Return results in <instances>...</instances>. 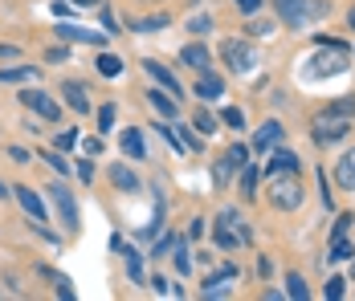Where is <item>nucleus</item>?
<instances>
[{"instance_id": "obj_1", "label": "nucleus", "mask_w": 355, "mask_h": 301, "mask_svg": "<svg viewBox=\"0 0 355 301\" xmlns=\"http://www.w3.org/2000/svg\"><path fill=\"white\" fill-rule=\"evenodd\" d=\"M274 8H278L282 25H294V29H306V25H315L331 12L327 0H274Z\"/></svg>"}, {"instance_id": "obj_2", "label": "nucleus", "mask_w": 355, "mask_h": 301, "mask_svg": "<svg viewBox=\"0 0 355 301\" xmlns=\"http://www.w3.org/2000/svg\"><path fill=\"white\" fill-rule=\"evenodd\" d=\"M274 188H270V203L278 212H294L302 203V183H298V171H286V175H270Z\"/></svg>"}, {"instance_id": "obj_3", "label": "nucleus", "mask_w": 355, "mask_h": 301, "mask_svg": "<svg viewBox=\"0 0 355 301\" xmlns=\"http://www.w3.org/2000/svg\"><path fill=\"white\" fill-rule=\"evenodd\" d=\"M220 57H225V66L233 69V73H249V69L257 66V53H253V45H249V41H237V37H225V45H220Z\"/></svg>"}, {"instance_id": "obj_4", "label": "nucleus", "mask_w": 355, "mask_h": 301, "mask_svg": "<svg viewBox=\"0 0 355 301\" xmlns=\"http://www.w3.org/2000/svg\"><path fill=\"white\" fill-rule=\"evenodd\" d=\"M343 69H347V45L343 49H331V57H327V49H322L319 57H311L306 62V77H335Z\"/></svg>"}, {"instance_id": "obj_5", "label": "nucleus", "mask_w": 355, "mask_h": 301, "mask_svg": "<svg viewBox=\"0 0 355 301\" xmlns=\"http://www.w3.org/2000/svg\"><path fill=\"white\" fill-rule=\"evenodd\" d=\"M347 131H352V118H331V114H319V122H315V143H319V147L339 143Z\"/></svg>"}, {"instance_id": "obj_6", "label": "nucleus", "mask_w": 355, "mask_h": 301, "mask_svg": "<svg viewBox=\"0 0 355 301\" xmlns=\"http://www.w3.org/2000/svg\"><path fill=\"white\" fill-rule=\"evenodd\" d=\"M21 102L29 106V110H37L45 122H58L62 118V110H58V102L49 98V94H41V90H21Z\"/></svg>"}, {"instance_id": "obj_7", "label": "nucleus", "mask_w": 355, "mask_h": 301, "mask_svg": "<svg viewBox=\"0 0 355 301\" xmlns=\"http://www.w3.org/2000/svg\"><path fill=\"white\" fill-rule=\"evenodd\" d=\"M12 196L21 200L25 216H29L33 224H45V220H49V216H45V203H41V196H37V192L29 188V183H17V188H12Z\"/></svg>"}, {"instance_id": "obj_8", "label": "nucleus", "mask_w": 355, "mask_h": 301, "mask_svg": "<svg viewBox=\"0 0 355 301\" xmlns=\"http://www.w3.org/2000/svg\"><path fill=\"white\" fill-rule=\"evenodd\" d=\"M49 196H53V203H58V212H62V220H66V228H78V203H73V196L66 192V183H53L49 188Z\"/></svg>"}, {"instance_id": "obj_9", "label": "nucleus", "mask_w": 355, "mask_h": 301, "mask_svg": "<svg viewBox=\"0 0 355 301\" xmlns=\"http://www.w3.org/2000/svg\"><path fill=\"white\" fill-rule=\"evenodd\" d=\"M58 37L62 41H78V45H103L107 41L98 29H86V25H58Z\"/></svg>"}, {"instance_id": "obj_10", "label": "nucleus", "mask_w": 355, "mask_h": 301, "mask_svg": "<svg viewBox=\"0 0 355 301\" xmlns=\"http://www.w3.org/2000/svg\"><path fill=\"white\" fill-rule=\"evenodd\" d=\"M229 281H237V265L216 268L213 277L205 281V298H225V293H229Z\"/></svg>"}, {"instance_id": "obj_11", "label": "nucleus", "mask_w": 355, "mask_h": 301, "mask_svg": "<svg viewBox=\"0 0 355 301\" xmlns=\"http://www.w3.org/2000/svg\"><path fill=\"white\" fill-rule=\"evenodd\" d=\"M278 143H282V122H266L261 131L253 134V151H261V155H270Z\"/></svg>"}, {"instance_id": "obj_12", "label": "nucleus", "mask_w": 355, "mask_h": 301, "mask_svg": "<svg viewBox=\"0 0 355 301\" xmlns=\"http://www.w3.org/2000/svg\"><path fill=\"white\" fill-rule=\"evenodd\" d=\"M143 69H147V73H151V77H155V82H159L172 98H176V94H184V90H180V82H176V73H172V69H164L155 57H147V62H143Z\"/></svg>"}, {"instance_id": "obj_13", "label": "nucleus", "mask_w": 355, "mask_h": 301, "mask_svg": "<svg viewBox=\"0 0 355 301\" xmlns=\"http://www.w3.org/2000/svg\"><path fill=\"white\" fill-rule=\"evenodd\" d=\"M110 183H114L119 192H139V188H143L139 175L127 167V163H114V167H110Z\"/></svg>"}, {"instance_id": "obj_14", "label": "nucleus", "mask_w": 355, "mask_h": 301, "mask_svg": "<svg viewBox=\"0 0 355 301\" xmlns=\"http://www.w3.org/2000/svg\"><path fill=\"white\" fill-rule=\"evenodd\" d=\"M192 90H196V98L213 102V98H220V90H225V86H220V77H216V73H209V69H205V73H200V82H196Z\"/></svg>"}, {"instance_id": "obj_15", "label": "nucleus", "mask_w": 355, "mask_h": 301, "mask_svg": "<svg viewBox=\"0 0 355 301\" xmlns=\"http://www.w3.org/2000/svg\"><path fill=\"white\" fill-rule=\"evenodd\" d=\"M147 102H151V106H155L164 118H172V122H176L180 106H176V98H172V94H164V90H147Z\"/></svg>"}, {"instance_id": "obj_16", "label": "nucleus", "mask_w": 355, "mask_h": 301, "mask_svg": "<svg viewBox=\"0 0 355 301\" xmlns=\"http://www.w3.org/2000/svg\"><path fill=\"white\" fill-rule=\"evenodd\" d=\"M180 57H184V66L200 69V73L209 69V49H205V45H196V41H192V45H184V49H180Z\"/></svg>"}, {"instance_id": "obj_17", "label": "nucleus", "mask_w": 355, "mask_h": 301, "mask_svg": "<svg viewBox=\"0 0 355 301\" xmlns=\"http://www.w3.org/2000/svg\"><path fill=\"white\" fill-rule=\"evenodd\" d=\"M119 143H123V151H127L131 159H147V147H143V131H139V127L123 131V138H119Z\"/></svg>"}, {"instance_id": "obj_18", "label": "nucleus", "mask_w": 355, "mask_h": 301, "mask_svg": "<svg viewBox=\"0 0 355 301\" xmlns=\"http://www.w3.org/2000/svg\"><path fill=\"white\" fill-rule=\"evenodd\" d=\"M286 171H298V155H290V151H274V159H270V167H266V175H286Z\"/></svg>"}, {"instance_id": "obj_19", "label": "nucleus", "mask_w": 355, "mask_h": 301, "mask_svg": "<svg viewBox=\"0 0 355 301\" xmlns=\"http://www.w3.org/2000/svg\"><path fill=\"white\" fill-rule=\"evenodd\" d=\"M335 179H339V188H352L355 192V147L339 159V167H335Z\"/></svg>"}, {"instance_id": "obj_20", "label": "nucleus", "mask_w": 355, "mask_h": 301, "mask_svg": "<svg viewBox=\"0 0 355 301\" xmlns=\"http://www.w3.org/2000/svg\"><path fill=\"white\" fill-rule=\"evenodd\" d=\"M62 90H66V102H70V110H78V114H86V110H90V102H86V94H82V86H78V82H66Z\"/></svg>"}, {"instance_id": "obj_21", "label": "nucleus", "mask_w": 355, "mask_h": 301, "mask_svg": "<svg viewBox=\"0 0 355 301\" xmlns=\"http://www.w3.org/2000/svg\"><path fill=\"white\" fill-rule=\"evenodd\" d=\"M0 82H37V69L33 66H17V69H0Z\"/></svg>"}, {"instance_id": "obj_22", "label": "nucleus", "mask_w": 355, "mask_h": 301, "mask_svg": "<svg viewBox=\"0 0 355 301\" xmlns=\"http://www.w3.org/2000/svg\"><path fill=\"white\" fill-rule=\"evenodd\" d=\"M237 244H241V236L233 232V224H225V220H220V228H216V248H229V253H233Z\"/></svg>"}, {"instance_id": "obj_23", "label": "nucleus", "mask_w": 355, "mask_h": 301, "mask_svg": "<svg viewBox=\"0 0 355 301\" xmlns=\"http://www.w3.org/2000/svg\"><path fill=\"white\" fill-rule=\"evenodd\" d=\"M322 114H331V118H355V98H339V102H331Z\"/></svg>"}, {"instance_id": "obj_24", "label": "nucleus", "mask_w": 355, "mask_h": 301, "mask_svg": "<svg viewBox=\"0 0 355 301\" xmlns=\"http://www.w3.org/2000/svg\"><path fill=\"white\" fill-rule=\"evenodd\" d=\"M286 293H290L294 301H306V298H311V289H306V281H302V277H294V273L286 277Z\"/></svg>"}, {"instance_id": "obj_25", "label": "nucleus", "mask_w": 355, "mask_h": 301, "mask_svg": "<svg viewBox=\"0 0 355 301\" xmlns=\"http://www.w3.org/2000/svg\"><path fill=\"white\" fill-rule=\"evenodd\" d=\"M98 73H103V77H119V73H123V62H119L114 53H103V57H98Z\"/></svg>"}, {"instance_id": "obj_26", "label": "nucleus", "mask_w": 355, "mask_h": 301, "mask_svg": "<svg viewBox=\"0 0 355 301\" xmlns=\"http://www.w3.org/2000/svg\"><path fill=\"white\" fill-rule=\"evenodd\" d=\"M220 122H229L233 131H241V127H245V114H241L237 106H225V110H220Z\"/></svg>"}, {"instance_id": "obj_27", "label": "nucleus", "mask_w": 355, "mask_h": 301, "mask_svg": "<svg viewBox=\"0 0 355 301\" xmlns=\"http://www.w3.org/2000/svg\"><path fill=\"white\" fill-rule=\"evenodd\" d=\"M327 257H331V261H347V257H352V244H347L343 236H335V240H331V253H327Z\"/></svg>"}, {"instance_id": "obj_28", "label": "nucleus", "mask_w": 355, "mask_h": 301, "mask_svg": "<svg viewBox=\"0 0 355 301\" xmlns=\"http://www.w3.org/2000/svg\"><path fill=\"white\" fill-rule=\"evenodd\" d=\"M233 171H237V167H233V163H229V159H220V163H216V167H213V179H216V188H225V183H229V175H233Z\"/></svg>"}, {"instance_id": "obj_29", "label": "nucleus", "mask_w": 355, "mask_h": 301, "mask_svg": "<svg viewBox=\"0 0 355 301\" xmlns=\"http://www.w3.org/2000/svg\"><path fill=\"white\" fill-rule=\"evenodd\" d=\"M241 192H245V196H257V167L241 171Z\"/></svg>"}, {"instance_id": "obj_30", "label": "nucleus", "mask_w": 355, "mask_h": 301, "mask_svg": "<svg viewBox=\"0 0 355 301\" xmlns=\"http://www.w3.org/2000/svg\"><path fill=\"white\" fill-rule=\"evenodd\" d=\"M127 273H131V281H143V257L139 253H127Z\"/></svg>"}, {"instance_id": "obj_31", "label": "nucleus", "mask_w": 355, "mask_h": 301, "mask_svg": "<svg viewBox=\"0 0 355 301\" xmlns=\"http://www.w3.org/2000/svg\"><path fill=\"white\" fill-rule=\"evenodd\" d=\"M45 163L53 171H62V175H70V163H66V155H58V151H45Z\"/></svg>"}, {"instance_id": "obj_32", "label": "nucleus", "mask_w": 355, "mask_h": 301, "mask_svg": "<svg viewBox=\"0 0 355 301\" xmlns=\"http://www.w3.org/2000/svg\"><path fill=\"white\" fill-rule=\"evenodd\" d=\"M188 29H192V33H209V29H213V17H205V12H196V17L188 21Z\"/></svg>"}, {"instance_id": "obj_33", "label": "nucleus", "mask_w": 355, "mask_h": 301, "mask_svg": "<svg viewBox=\"0 0 355 301\" xmlns=\"http://www.w3.org/2000/svg\"><path fill=\"white\" fill-rule=\"evenodd\" d=\"M192 122H196V131H200V134H213L216 131V118H213V114H205V110H200Z\"/></svg>"}, {"instance_id": "obj_34", "label": "nucleus", "mask_w": 355, "mask_h": 301, "mask_svg": "<svg viewBox=\"0 0 355 301\" xmlns=\"http://www.w3.org/2000/svg\"><path fill=\"white\" fill-rule=\"evenodd\" d=\"M176 268L180 273H192V257H188V248H184L180 240H176Z\"/></svg>"}, {"instance_id": "obj_35", "label": "nucleus", "mask_w": 355, "mask_h": 301, "mask_svg": "<svg viewBox=\"0 0 355 301\" xmlns=\"http://www.w3.org/2000/svg\"><path fill=\"white\" fill-rule=\"evenodd\" d=\"M110 127H114V106H103V110H98V131H110Z\"/></svg>"}, {"instance_id": "obj_36", "label": "nucleus", "mask_w": 355, "mask_h": 301, "mask_svg": "<svg viewBox=\"0 0 355 301\" xmlns=\"http://www.w3.org/2000/svg\"><path fill=\"white\" fill-rule=\"evenodd\" d=\"M180 143H184V151H200V138L188 131V127H180Z\"/></svg>"}, {"instance_id": "obj_37", "label": "nucleus", "mask_w": 355, "mask_h": 301, "mask_svg": "<svg viewBox=\"0 0 355 301\" xmlns=\"http://www.w3.org/2000/svg\"><path fill=\"white\" fill-rule=\"evenodd\" d=\"M245 147H229V155H225V159H229V163H233V167H245Z\"/></svg>"}, {"instance_id": "obj_38", "label": "nucleus", "mask_w": 355, "mask_h": 301, "mask_svg": "<svg viewBox=\"0 0 355 301\" xmlns=\"http://www.w3.org/2000/svg\"><path fill=\"white\" fill-rule=\"evenodd\" d=\"M327 298H331V301L343 298V277H331V281H327Z\"/></svg>"}, {"instance_id": "obj_39", "label": "nucleus", "mask_w": 355, "mask_h": 301, "mask_svg": "<svg viewBox=\"0 0 355 301\" xmlns=\"http://www.w3.org/2000/svg\"><path fill=\"white\" fill-rule=\"evenodd\" d=\"M249 33H253V37H266V33H274V25H270V21H249Z\"/></svg>"}, {"instance_id": "obj_40", "label": "nucleus", "mask_w": 355, "mask_h": 301, "mask_svg": "<svg viewBox=\"0 0 355 301\" xmlns=\"http://www.w3.org/2000/svg\"><path fill=\"white\" fill-rule=\"evenodd\" d=\"M73 143H78V131H66V134H58V151H70Z\"/></svg>"}, {"instance_id": "obj_41", "label": "nucleus", "mask_w": 355, "mask_h": 301, "mask_svg": "<svg viewBox=\"0 0 355 301\" xmlns=\"http://www.w3.org/2000/svg\"><path fill=\"white\" fill-rule=\"evenodd\" d=\"M159 25H168V21H164V17H151V21H139L135 29H139V33H151V29H159Z\"/></svg>"}, {"instance_id": "obj_42", "label": "nucleus", "mask_w": 355, "mask_h": 301, "mask_svg": "<svg viewBox=\"0 0 355 301\" xmlns=\"http://www.w3.org/2000/svg\"><path fill=\"white\" fill-rule=\"evenodd\" d=\"M352 220H355V216H347V212H343V216L335 220V236H347V228H352Z\"/></svg>"}, {"instance_id": "obj_43", "label": "nucleus", "mask_w": 355, "mask_h": 301, "mask_svg": "<svg viewBox=\"0 0 355 301\" xmlns=\"http://www.w3.org/2000/svg\"><path fill=\"white\" fill-rule=\"evenodd\" d=\"M49 12H53V17H70V0H53Z\"/></svg>"}, {"instance_id": "obj_44", "label": "nucleus", "mask_w": 355, "mask_h": 301, "mask_svg": "<svg viewBox=\"0 0 355 301\" xmlns=\"http://www.w3.org/2000/svg\"><path fill=\"white\" fill-rule=\"evenodd\" d=\"M82 151H86V155H103V138H86Z\"/></svg>"}, {"instance_id": "obj_45", "label": "nucleus", "mask_w": 355, "mask_h": 301, "mask_svg": "<svg viewBox=\"0 0 355 301\" xmlns=\"http://www.w3.org/2000/svg\"><path fill=\"white\" fill-rule=\"evenodd\" d=\"M8 155H12V159H17V163H29V159H33V155H29V151H25V147H8Z\"/></svg>"}, {"instance_id": "obj_46", "label": "nucleus", "mask_w": 355, "mask_h": 301, "mask_svg": "<svg viewBox=\"0 0 355 301\" xmlns=\"http://www.w3.org/2000/svg\"><path fill=\"white\" fill-rule=\"evenodd\" d=\"M66 57H70V49H49L45 53V62H66Z\"/></svg>"}, {"instance_id": "obj_47", "label": "nucleus", "mask_w": 355, "mask_h": 301, "mask_svg": "<svg viewBox=\"0 0 355 301\" xmlns=\"http://www.w3.org/2000/svg\"><path fill=\"white\" fill-rule=\"evenodd\" d=\"M8 57H21V49L17 45H0V62H8Z\"/></svg>"}, {"instance_id": "obj_48", "label": "nucleus", "mask_w": 355, "mask_h": 301, "mask_svg": "<svg viewBox=\"0 0 355 301\" xmlns=\"http://www.w3.org/2000/svg\"><path fill=\"white\" fill-rule=\"evenodd\" d=\"M237 8H241V12H257V8H261V0H237Z\"/></svg>"}, {"instance_id": "obj_49", "label": "nucleus", "mask_w": 355, "mask_h": 301, "mask_svg": "<svg viewBox=\"0 0 355 301\" xmlns=\"http://www.w3.org/2000/svg\"><path fill=\"white\" fill-rule=\"evenodd\" d=\"M347 25H352V29H355V4H352V12H347Z\"/></svg>"}, {"instance_id": "obj_50", "label": "nucleus", "mask_w": 355, "mask_h": 301, "mask_svg": "<svg viewBox=\"0 0 355 301\" xmlns=\"http://www.w3.org/2000/svg\"><path fill=\"white\" fill-rule=\"evenodd\" d=\"M70 4H98V0H70Z\"/></svg>"}, {"instance_id": "obj_51", "label": "nucleus", "mask_w": 355, "mask_h": 301, "mask_svg": "<svg viewBox=\"0 0 355 301\" xmlns=\"http://www.w3.org/2000/svg\"><path fill=\"white\" fill-rule=\"evenodd\" d=\"M4 196H8V188H4V183H0V200H4Z\"/></svg>"}]
</instances>
